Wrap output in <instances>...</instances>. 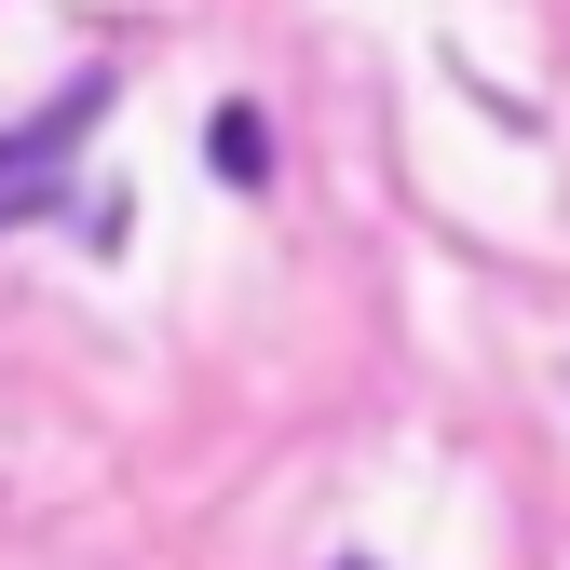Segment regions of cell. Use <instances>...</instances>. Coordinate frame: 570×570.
I'll list each match as a JSON object with an SVG mask.
<instances>
[{"instance_id": "1", "label": "cell", "mask_w": 570, "mask_h": 570, "mask_svg": "<svg viewBox=\"0 0 570 570\" xmlns=\"http://www.w3.org/2000/svg\"><path fill=\"white\" fill-rule=\"evenodd\" d=\"M109 109V68H68V96L28 109V122H0V232H28L68 204V177H82V122Z\"/></svg>"}, {"instance_id": "2", "label": "cell", "mask_w": 570, "mask_h": 570, "mask_svg": "<svg viewBox=\"0 0 570 570\" xmlns=\"http://www.w3.org/2000/svg\"><path fill=\"white\" fill-rule=\"evenodd\" d=\"M204 164H218L232 190H258V177H272V122H258V109H204Z\"/></svg>"}]
</instances>
